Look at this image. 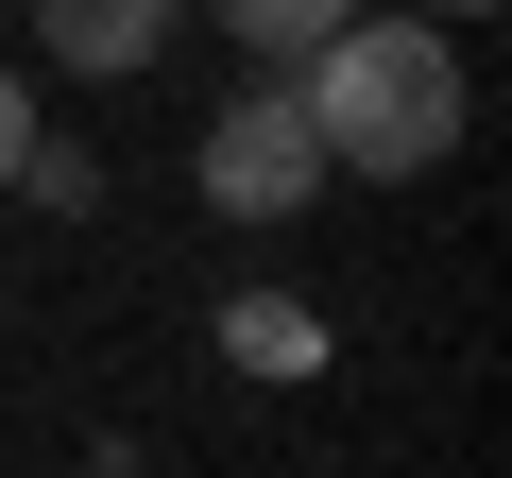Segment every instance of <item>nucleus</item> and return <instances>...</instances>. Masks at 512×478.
Wrapping results in <instances>:
<instances>
[{"instance_id": "obj_1", "label": "nucleus", "mask_w": 512, "mask_h": 478, "mask_svg": "<svg viewBox=\"0 0 512 478\" xmlns=\"http://www.w3.org/2000/svg\"><path fill=\"white\" fill-rule=\"evenodd\" d=\"M291 103H308V137H325V171H376V188L444 171L461 120H478L461 35H427V18H342V35L291 69Z\"/></svg>"}, {"instance_id": "obj_2", "label": "nucleus", "mask_w": 512, "mask_h": 478, "mask_svg": "<svg viewBox=\"0 0 512 478\" xmlns=\"http://www.w3.org/2000/svg\"><path fill=\"white\" fill-rule=\"evenodd\" d=\"M188 171H205V205H222V222H291V205H325V188H342V171H325V137H308V103H291V69H256V86L205 120V154H188Z\"/></svg>"}, {"instance_id": "obj_3", "label": "nucleus", "mask_w": 512, "mask_h": 478, "mask_svg": "<svg viewBox=\"0 0 512 478\" xmlns=\"http://www.w3.org/2000/svg\"><path fill=\"white\" fill-rule=\"evenodd\" d=\"M18 18H35V52H52V69H86V86H137V69L188 35V0H18Z\"/></svg>"}, {"instance_id": "obj_4", "label": "nucleus", "mask_w": 512, "mask_h": 478, "mask_svg": "<svg viewBox=\"0 0 512 478\" xmlns=\"http://www.w3.org/2000/svg\"><path fill=\"white\" fill-rule=\"evenodd\" d=\"M188 18H222V35L256 52V69H308V52L342 35V18H376V0H188Z\"/></svg>"}, {"instance_id": "obj_5", "label": "nucleus", "mask_w": 512, "mask_h": 478, "mask_svg": "<svg viewBox=\"0 0 512 478\" xmlns=\"http://www.w3.org/2000/svg\"><path fill=\"white\" fill-rule=\"evenodd\" d=\"M222 342H239V359H256V376H291V359H325V325H308V308H239V325H222Z\"/></svg>"}, {"instance_id": "obj_6", "label": "nucleus", "mask_w": 512, "mask_h": 478, "mask_svg": "<svg viewBox=\"0 0 512 478\" xmlns=\"http://www.w3.org/2000/svg\"><path fill=\"white\" fill-rule=\"evenodd\" d=\"M18 188H35V205H103V171H86L69 137H35V154H18Z\"/></svg>"}, {"instance_id": "obj_7", "label": "nucleus", "mask_w": 512, "mask_h": 478, "mask_svg": "<svg viewBox=\"0 0 512 478\" xmlns=\"http://www.w3.org/2000/svg\"><path fill=\"white\" fill-rule=\"evenodd\" d=\"M35 137H52V120H35V86L0 69V188H18V154H35Z\"/></svg>"}, {"instance_id": "obj_8", "label": "nucleus", "mask_w": 512, "mask_h": 478, "mask_svg": "<svg viewBox=\"0 0 512 478\" xmlns=\"http://www.w3.org/2000/svg\"><path fill=\"white\" fill-rule=\"evenodd\" d=\"M410 18H427V35H461V18H495V0H410Z\"/></svg>"}, {"instance_id": "obj_9", "label": "nucleus", "mask_w": 512, "mask_h": 478, "mask_svg": "<svg viewBox=\"0 0 512 478\" xmlns=\"http://www.w3.org/2000/svg\"><path fill=\"white\" fill-rule=\"evenodd\" d=\"M86 478H137V461H86Z\"/></svg>"}]
</instances>
